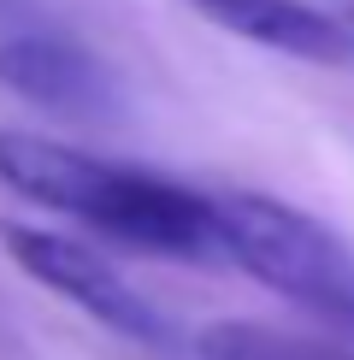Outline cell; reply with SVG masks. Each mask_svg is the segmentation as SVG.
Segmentation results:
<instances>
[{"label":"cell","mask_w":354,"mask_h":360,"mask_svg":"<svg viewBox=\"0 0 354 360\" xmlns=\"http://www.w3.org/2000/svg\"><path fill=\"white\" fill-rule=\"evenodd\" d=\"M195 360H354V354L313 337L272 331V325H254V319H218L195 337Z\"/></svg>","instance_id":"obj_6"},{"label":"cell","mask_w":354,"mask_h":360,"mask_svg":"<svg viewBox=\"0 0 354 360\" xmlns=\"http://www.w3.org/2000/svg\"><path fill=\"white\" fill-rule=\"evenodd\" d=\"M225 260L242 266L254 283L319 319L324 331L354 337V248L313 213L277 195H218Z\"/></svg>","instance_id":"obj_2"},{"label":"cell","mask_w":354,"mask_h":360,"mask_svg":"<svg viewBox=\"0 0 354 360\" xmlns=\"http://www.w3.org/2000/svg\"><path fill=\"white\" fill-rule=\"evenodd\" d=\"M0 184L53 213L95 224L100 236L166 254V260H225L218 195H195L142 166H112L83 148H65L36 130H0Z\"/></svg>","instance_id":"obj_1"},{"label":"cell","mask_w":354,"mask_h":360,"mask_svg":"<svg viewBox=\"0 0 354 360\" xmlns=\"http://www.w3.org/2000/svg\"><path fill=\"white\" fill-rule=\"evenodd\" d=\"M324 6H331V12H336V18H343V24L354 30V0H324Z\"/></svg>","instance_id":"obj_7"},{"label":"cell","mask_w":354,"mask_h":360,"mask_svg":"<svg viewBox=\"0 0 354 360\" xmlns=\"http://www.w3.org/2000/svg\"><path fill=\"white\" fill-rule=\"evenodd\" d=\"M0 243H6L12 266L24 278H36L41 290H53L59 302H71L77 313H88L95 325L130 337V342H166V319L148 307V295H136L124 278L112 272V260H100L95 248L71 243V236L36 231V224H0Z\"/></svg>","instance_id":"obj_3"},{"label":"cell","mask_w":354,"mask_h":360,"mask_svg":"<svg viewBox=\"0 0 354 360\" xmlns=\"http://www.w3.org/2000/svg\"><path fill=\"white\" fill-rule=\"evenodd\" d=\"M189 6L254 48L307 59V65H354V30L331 6H307V0H189Z\"/></svg>","instance_id":"obj_5"},{"label":"cell","mask_w":354,"mask_h":360,"mask_svg":"<svg viewBox=\"0 0 354 360\" xmlns=\"http://www.w3.org/2000/svg\"><path fill=\"white\" fill-rule=\"evenodd\" d=\"M0 89H12L18 101L53 112V118H112L118 107V83L83 41L53 36V30H18L0 41Z\"/></svg>","instance_id":"obj_4"}]
</instances>
